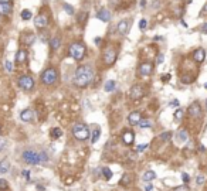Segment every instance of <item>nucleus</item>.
Wrapping results in <instances>:
<instances>
[{
	"label": "nucleus",
	"mask_w": 207,
	"mask_h": 191,
	"mask_svg": "<svg viewBox=\"0 0 207 191\" xmlns=\"http://www.w3.org/2000/svg\"><path fill=\"white\" fill-rule=\"evenodd\" d=\"M94 78V71L90 65H81L78 67L74 72V77H72V82L75 86L78 88H85L91 84V81Z\"/></svg>",
	"instance_id": "obj_1"
},
{
	"label": "nucleus",
	"mask_w": 207,
	"mask_h": 191,
	"mask_svg": "<svg viewBox=\"0 0 207 191\" xmlns=\"http://www.w3.org/2000/svg\"><path fill=\"white\" fill-rule=\"evenodd\" d=\"M21 158L26 164L30 166H37V164H44L50 161V157L46 152L43 150H34V149H27L24 150L21 154Z\"/></svg>",
	"instance_id": "obj_2"
},
{
	"label": "nucleus",
	"mask_w": 207,
	"mask_h": 191,
	"mask_svg": "<svg viewBox=\"0 0 207 191\" xmlns=\"http://www.w3.org/2000/svg\"><path fill=\"white\" fill-rule=\"evenodd\" d=\"M72 135H74V137H75L77 140H81V142H82V140L90 139L91 132L87 125H84V123H77V125H74V127H72Z\"/></svg>",
	"instance_id": "obj_3"
},
{
	"label": "nucleus",
	"mask_w": 207,
	"mask_h": 191,
	"mask_svg": "<svg viewBox=\"0 0 207 191\" xmlns=\"http://www.w3.org/2000/svg\"><path fill=\"white\" fill-rule=\"evenodd\" d=\"M68 52H70V55L72 57L74 60L81 61L85 57L87 50H85V45L82 44V42H74V44H71V45H70Z\"/></svg>",
	"instance_id": "obj_4"
},
{
	"label": "nucleus",
	"mask_w": 207,
	"mask_h": 191,
	"mask_svg": "<svg viewBox=\"0 0 207 191\" xmlns=\"http://www.w3.org/2000/svg\"><path fill=\"white\" fill-rule=\"evenodd\" d=\"M58 78V74H57L56 68H47L41 74V82L44 85H53Z\"/></svg>",
	"instance_id": "obj_5"
},
{
	"label": "nucleus",
	"mask_w": 207,
	"mask_h": 191,
	"mask_svg": "<svg viewBox=\"0 0 207 191\" xmlns=\"http://www.w3.org/2000/svg\"><path fill=\"white\" fill-rule=\"evenodd\" d=\"M19 85L20 88L24 89V91H31L34 88V79L30 77V75H21L19 78Z\"/></svg>",
	"instance_id": "obj_6"
},
{
	"label": "nucleus",
	"mask_w": 207,
	"mask_h": 191,
	"mask_svg": "<svg viewBox=\"0 0 207 191\" xmlns=\"http://www.w3.org/2000/svg\"><path fill=\"white\" fill-rule=\"evenodd\" d=\"M116 60V51L113 50L112 47H109L107 51L104 52V62L107 64V65H112L113 62Z\"/></svg>",
	"instance_id": "obj_7"
},
{
	"label": "nucleus",
	"mask_w": 207,
	"mask_h": 191,
	"mask_svg": "<svg viewBox=\"0 0 207 191\" xmlns=\"http://www.w3.org/2000/svg\"><path fill=\"white\" fill-rule=\"evenodd\" d=\"M143 95H145V91H143V88H142L141 85H133L131 88L129 96H131V99H133V101H139Z\"/></svg>",
	"instance_id": "obj_8"
},
{
	"label": "nucleus",
	"mask_w": 207,
	"mask_h": 191,
	"mask_svg": "<svg viewBox=\"0 0 207 191\" xmlns=\"http://www.w3.org/2000/svg\"><path fill=\"white\" fill-rule=\"evenodd\" d=\"M187 113L190 115L192 117H200L202 116V106H200V103L199 102H193L187 109Z\"/></svg>",
	"instance_id": "obj_9"
},
{
	"label": "nucleus",
	"mask_w": 207,
	"mask_h": 191,
	"mask_svg": "<svg viewBox=\"0 0 207 191\" xmlns=\"http://www.w3.org/2000/svg\"><path fill=\"white\" fill-rule=\"evenodd\" d=\"M34 24H36V27L37 28H46L47 27V24H48L47 16H44V14H38V16H36Z\"/></svg>",
	"instance_id": "obj_10"
},
{
	"label": "nucleus",
	"mask_w": 207,
	"mask_h": 191,
	"mask_svg": "<svg viewBox=\"0 0 207 191\" xmlns=\"http://www.w3.org/2000/svg\"><path fill=\"white\" fill-rule=\"evenodd\" d=\"M152 71H153V65H152L151 62H143L139 67V74L142 77H149L152 74Z\"/></svg>",
	"instance_id": "obj_11"
},
{
	"label": "nucleus",
	"mask_w": 207,
	"mask_h": 191,
	"mask_svg": "<svg viewBox=\"0 0 207 191\" xmlns=\"http://www.w3.org/2000/svg\"><path fill=\"white\" fill-rule=\"evenodd\" d=\"M129 27H131V21L129 20H122L121 23L118 24V31H119V34L125 36L129 31Z\"/></svg>",
	"instance_id": "obj_12"
},
{
	"label": "nucleus",
	"mask_w": 207,
	"mask_h": 191,
	"mask_svg": "<svg viewBox=\"0 0 207 191\" xmlns=\"http://www.w3.org/2000/svg\"><path fill=\"white\" fill-rule=\"evenodd\" d=\"M142 121L141 117V112H138V111H135V112L129 113V116H128V122L131 123V125H139V122Z\"/></svg>",
	"instance_id": "obj_13"
},
{
	"label": "nucleus",
	"mask_w": 207,
	"mask_h": 191,
	"mask_svg": "<svg viewBox=\"0 0 207 191\" xmlns=\"http://www.w3.org/2000/svg\"><path fill=\"white\" fill-rule=\"evenodd\" d=\"M34 40H36V36H34V34H24V36H21V38H20L21 44H23V45H26V47L33 45Z\"/></svg>",
	"instance_id": "obj_14"
},
{
	"label": "nucleus",
	"mask_w": 207,
	"mask_h": 191,
	"mask_svg": "<svg viewBox=\"0 0 207 191\" xmlns=\"http://www.w3.org/2000/svg\"><path fill=\"white\" fill-rule=\"evenodd\" d=\"M204 58H206V51H204L203 48H197V50L193 52V60L196 61V62H203Z\"/></svg>",
	"instance_id": "obj_15"
},
{
	"label": "nucleus",
	"mask_w": 207,
	"mask_h": 191,
	"mask_svg": "<svg viewBox=\"0 0 207 191\" xmlns=\"http://www.w3.org/2000/svg\"><path fill=\"white\" fill-rule=\"evenodd\" d=\"M13 10L11 3H0V16H9Z\"/></svg>",
	"instance_id": "obj_16"
},
{
	"label": "nucleus",
	"mask_w": 207,
	"mask_h": 191,
	"mask_svg": "<svg viewBox=\"0 0 207 191\" xmlns=\"http://www.w3.org/2000/svg\"><path fill=\"white\" fill-rule=\"evenodd\" d=\"M33 116H34V113L31 109H24V111L20 112V119L23 122H30L33 119Z\"/></svg>",
	"instance_id": "obj_17"
},
{
	"label": "nucleus",
	"mask_w": 207,
	"mask_h": 191,
	"mask_svg": "<svg viewBox=\"0 0 207 191\" xmlns=\"http://www.w3.org/2000/svg\"><path fill=\"white\" fill-rule=\"evenodd\" d=\"M187 139H189L187 130L182 129V130H179L176 133V142H177V143H184V142H187Z\"/></svg>",
	"instance_id": "obj_18"
},
{
	"label": "nucleus",
	"mask_w": 207,
	"mask_h": 191,
	"mask_svg": "<svg viewBox=\"0 0 207 191\" xmlns=\"http://www.w3.org/2000/svg\"><path fill=\"white\" fill-rule=\"evenodd\" d=\"M133 139H135V135H133L131 130L123 132L122 140H123V143H125V145H132V143H133Z\"/></svg>",
	"instance_id": "obj_19"
},
{
	"label": "nucleus",
	"mask_w": 207,
	"mask_h": 191,
	"mask_svg": "<svg viewBox=\"0 0 207 191\" xmlns=\"http://www.w3.org/2000/svg\"><path fill=\"white\" fill-rule=\"evenodd\" d=\"M26 60H27V52L24 51V50L17 51V54H16V62L17 64H23V62H26Z\"/></svg>",
	"instance_id": "obj_20"
},
{
	"label": "nucleus",
	"mask_w": 207,
	"mask_h": 191,
	"mask_svg": "<svg viewBox=\"0 0 207 191\" xmlns=\"http://www.w3.org/2000/svg\"><path fill=\"white\" fill-rule=\"evenodd\" d=\"M10 170V161L7 158H3L0 161V174H6Z\"/></svg>",
	"instance_id": "obj_21"
},
{
	"label": "nucleus",
	"mask_w": 207,
	"mask_h": 191,
	"mask_svg": "<svg viewBox=\"0 0 207 191\" xmlns=\"http://www.w3.org/2000/svg\"><path fill=\"white\" fill-rule=\"evenodd\" d=\"M143 181L145 183H151L152 180H155L156 178V173L155 171H152V170H148V171L143 173Z\"/></svg>",
	"instance_id": "obj_22"
},
{
	"label": "nucleus",
	"mask_w": 207,
	"mask_h": 191,
	"mask_svg": "<svg viewBox=\"0 0 207 191\" xmlns=\"http://www.w3.org/2000/svg\"><path fill=\"white\" fill-rule=\"evenodd\" d=\"M97 17H98L101 21H108L109 20V17H111V13H109L108 10H99V13L97 14Z\"/></svg>",
	"instance_id": "obj_23"
},
{
	"label": "nucleus",
	"mask_w": 207,
	"mask_h": 191,
	"mask_svg": "<svg viewBox=\"0 0 207 191\" xmlns=\"http://www.w3.org/2000/svg\"><path fill=\"white\" fill-rule=\"evenodd\" d=\"M60 44H61L60 37H54L50 40V48H51V50H58V48H60Z\"/></svg>",
	"instance_id": "obj_24"
},
{
	"label": "nucleus",
	"mask_w": 207,
	"mask_h": 191,
	"mask_svg": "<svg viewBox=\"0 0 207 191\" xmlns=\"http://www.w3.org/2000/svg\"><path fill=\"white\" fill-rule=\"evenodd\" d=\"M99 135H101V129L99 127H95L94 130H92V133H91V143H97V140L99 139Z\"/></svg>",
	"instance_id": "obj_25"
},
{
	"label": "nucleus",
	"mask_w": 207,
	"mask_h": 191,
	"mask_svg": "<svg viewBox=\"0 0 207 191\" xmlns=\"http://www.w3.org/2000/svg\"><path fill=\"white\" fill-rule=\"evenodd\" d=\"M132 183V176L131 174H123L122 178H121V186H129Z\"/></svg>",
	"instance_id": "obj_26"
},
{
	"label": "nucleus",
	"mask_w": 207,
	"mask_h": 191,
	"mask_svg": "<svg viewBox=\"0 0 207 191\" xmlns=\"http://www.w3.org/2000/svg\"><path fill=\"white\" fill-rule=\"evenodd\" d=\"M62 136V130L60 127H53L51 129V137L53 139H60Z\"/></svg>",
	"instance_id": "obj_27"
},
{
	"label": "nucleus",
	"mask_w": 207,
	"mask_h": 191,
	"mask_svg": "<svg viewBox=\"0 0 207 191\" xmlns=\"http://www.w3.org/2000/svg\"><path fill=\"white\" fill-rule=\"evenodd\" d=\"M115 81H112V79H109V81H107V84H105V91L107 92H112L113 89H115Z\"/></svg>",
	"instance_id": "obj_28"
},
{
	"label": "nucleus",
	"mask_w": 207,
	"mask_h": 191,
	"mask_svg": "<svg viewBox=\"0 0 207 191\" xmlns=\"http://www.w3.org/2000/svg\"><path fill=\"white\" fill-rule=\"evenodd\" d=\"M138 126H139V127H142V129H149V127H152V122L148 121V119H142Z\"/></svg>",
	"instance_id": "obj_29"
},
{
	"label": "nucleus",
	"mask_w": 207,
	"mask_h": 191,
	"mask_svg": "<svg viewBox=\"0 0 207 191\" xmlns=\"http://www.w3.org/2000/svg\"><path fill=\"white\" fill-rule=\"evenodd\" d=\"M101 171H102V174H104V177L107 178V180H109V178L112 177V171H111V170H109L108 167H104L102 170H101Z\"/></svg>",
	"instance_id": "obj_30"
},
{
	"label": "nucleus",
	"mask_w": 207,
	"mask_h": 191,
	"mask_svg": "<svg viewBox=\"0 0 207 191\" xmlns=\"http://www.w3.org/2000/svg\"><path fill=\"white\" fill-rule=\"evenodd\" d=\"M21 19L23 20H30L31 19V11H30V10H23V11H21Z\"/></svg>",
	"instance_id": "obj_31"
},
{
	"label": "nucleus",
	"mask_w": 207,
	"mask_h": 191,
	"mask_svg": "<svg viewBox=\"0 0 207 191\" xmlns=\"http://www.w3.org/2000/svg\"><path fill=\"white\" fill-rule=\"evenodd\" d=\"M194 79H193V77H190V75H184V77H182V82L183 84H192Z\"/></svg>",
	"instance_id": "obj_32"
},
{
	"label": "nucleus",
	"mask_w": 207,
	"mask_h": 191,
	"mask_svg": "<svg viewBox=\"0 0 207 191\" xmlns=\"http://www.w3.org/2000/svg\"><path fill=\"white\" fill-rule=\"evenodd\" d=\"M170 137H172V132H163V133L160 135V140H163V142L169 140Z\"/></svg>",
	"instance_id": "obj_33"
},
{
	"label": "nucleus",
	"mask_w": 207,
	"mask_h": 191,
	"mask_svg": "<svg viewBox=\"0 0 207 191\" xmlns=\"http://www.w3.org/2000/svg\"><path fill=\"white\" fill-rule=\"evenodd\" d=\"M7 187H9L7 180H5V178H0V190H7Z\"/></svg>",
	"instance_id": "obj_34"
},
{
	"label": "nucleus",
	"mask_w": 207,
	"mask_h": 191,
	"mask_svg": "<svg viewBox=\"0 0 207 191\" xmlns=\"http://www.w3.org/2000/svg\"><path fill=\"white\" fill-rule=\"evenodd\" d=\"M5 67H6V71H7V72H13V62H10V61H6V62H5Z\"/></svg>",
	"instance_id": "obj_35"
},
{
	"label": "nucleus",
	"mask_w": 207,
	"mask_h": 191,
	"mask_svg": "<svg viewBox=\"0 0 207 191\" xmlns=\"http://www.w3.org/2000/svg\"><path fill=\"white\" fill-rule=\"evenodd\" d=\"M182 117H183V111H182V109H177V111L174 112V119L179 121V119H182Z\"/></svg>",
	"instance_id": "obj_36"
},
{
	"label": "nucleus",
	"mask_w": 207,
	"mask_h": 191,
	"mask_svg": "<svg viewBox=\"0 0 207 191\" xmlns=\"http://www.w3.org/2000/svg\"><path fill=\"white\" fill-rule=\"evenodd\" d=\"M174 191H190V188H189L187 184H183V186H179L174 188Z\"/></svg>",
	"instance_id": "obj_37"
},
{
	"label": "nucleus",
	"mask_w": 207,
	"mask_h": 191,
	"mask_svg": "<svg viewBox=\"0 0 207 191\" xmlns=\"http://www.w3.org/2000/svg\"><path fill=\"white\" fill-rule=\"evenodd\" d=\"M148 147H149L148 145H138L136 146V152H138V153H142V152H145Z\"/></svg>",
	"instance_id": "obj_38"
},
{
	"label": "nucleus",
	"mask_w": 207,
	"mask_h": 191,
	"mask_svg": "<svg viewBox=\"0 0 207 191\" xmlns=\"http://www.w3.org/2000/svg\"><path fill=\"white\" fill-rule=\"evenodd\" d=\"M182 178H183V183L184 184H187L190 181V176H189L187 173H182Z\"/></svg>",
	"instance_id": "obj_39"
},
{
	"label": "nucleus",
	"mask_w": 207,
	"mask_h": 191,
	"mask_svg": "<svg viewBox=\"0 0 207 191\" xmlns=\"http://www.w3.org/2000/svg\"><path fill=\"white\" fill-rule=\"evenodd\" d=\"M85 17H87V13L85 11H81V14H80V17H78V23H84L85 21Z\"/></svg>",
	"instance_id": "obj_40"
},
{
	"label": "nucleus",
	"mask_w": 207,
	"mask_h": 191,
	"mask_svg": "<svg viewBox=\"0 0 207 191\" xmlns=\"http://www.w3.org/2000/svg\"><path fill=\"white\" fill-rule=\"evenodd\" d=\"M64 10H65L68 14H74V9H72L70 5H64Z\"/></svg>",
	"instance_id": "obj_41"
},
{
	"label": "nucleus",
	"mask_w": 207,
	"mask_h": 191,
	"mask_svg": "<svg viewBox=\"0 0 207 191\" xmlns=\"http://www.w3.org/2000/svg\"><path fill=\"white\" fill-rule=\"evenodd\" d=\"M146 26H148V21H146L145 19H142V20H141V23H139V28H141V30H145Z\"/></svg>",
	"instance_id": "obj_42"
},
{
	"label": "nucleus",
	"mask_w": 207,
	"mask_h": 191,
	"mask_svg": "<svg viewBox=\"0 0 207 191\" xmlns=\"http://www.w3.org/2000/svg\"><path fill=\"white\" fill-rule=\"evenodd\" d=\"M6 145H7V142L5 139H0V152H3L6 149Z\"/></svg>",
	"instance_id": "obj_43"
},
{
	"label": "nucleus",
	"mask_w": 207,
	"mask_h": 191,
	"mask_svg": "<svg viewBox=\"0 0 207 191\" xmlns=\"http://www.w3.org/2000/svg\"><path fill=\"white\" fill-rule=\"evenodd\" d=\"M204 180H206V178H204V176H197V178H196V183H197L199 186H202L203 183H204Z\"/></svg>",
	"instance_id": "obj_44"
},
{
	"label": "nucleus",
	"mask_w": 207,
	"mask_h": 191,
	"mask_svg": "<svg viewBox=\"0 0 207 191\" xmlns=\"http://www.w3.org/2000/svg\"><path fill=\"white\" fill-rule=\"evenodd\" d=\"M179 105H180V102L177 101V99H173V101L170 102V106H173V108H177Z\"/></svg>",
	"instance_id": "obj_45"
},
{
	"label": "nucleus",
	"mask_w": 207,
	"mask_h": 191,
	"mask_svg": "<svg viewBox=\"0 0 207 191\" xmlns=\"http://www.w3.org/2000/svg\"><path fill=\"white\" fill-rule=\"evenodd\" d=\"M145 191H153V186H152L151 183H146V186H145Z\"/></svg>",
	"instance_id": "obj_46"
},
{
	"label": "nucleus",
	"mask_w": 207,
	"mask_h": 191,
	"mask_svg": "<svg viewBox=\"0 0 207 191\" xmlns=\"http://www.w3.org/2000/svg\"><path fill=\"white\" fill-rule=\"evenodd\" d=\"M41 40L43 41H47L48 40V33H43L41 34Z\"/></svg>",
	"instance_id": "obj_47"
},
{
	"label": "nucleus",
	"mask_w": 207,
	"mask_h": 191,
	"mask_svg": "<svg viewBox=\"0 0 207 191\" xmlns=\"http://www.w3.org/2000/svg\"><path fill=\"white\" fill-rule=\"evenodd\" d=\"M163 60H165V57L162 55V54H159V58H158V64H162V62H163Z\"/></svg>",
	"instance_id": "obj_48"
},
{
	"label": "nucleus",
	"mask_w": 207,
	"mask_h": 191,
	"mask_svg": "<svg viewBox=\"0 0 207 191\" xmlns=\"http://www.w3.org/2000/svg\"><path fill=\"white\" fill-rule=\"evenodd\" d=\"M169 79H170V75H163V77H162V81H163V82H167Z\"/></svg>",
	"instance_id": "obj_49"
},
{
	"label": "nucleus",
	"mask_w": 207,
	"mask_h": 191,
	"mask_svg": "<svg viewBox=\"0 0 207 191\" xmlns=\"http://www.w3.org/2000/svg\"><path fill=\"white\" fill-rule=\"evenodd\" d=\"M202 31H203L204 34H207V23H204V24L202 26Z\"/></svg>",
	"instance_id": "obj_50"
},
{
	"label": "nucleus",
	"mask_w": 207,
	"mask_h": 191,
	"mask_svg": "<svg viewBox=\"0 0 207 191\" xmlns=\"http://www.w3.org/2000/svg\"><path fill=\"white\" fill-rule=\"evenodd\" d=\"M204 150H206V147H204L203 145H200V152H204Z\"/></svg>",
	"instance_id": "obj_51"
},
{
	"label": "nucleus",
	"mask_w": 207,
	"mask_h": 191,
	"mask_svg": "<svg viewBox=\"0 0 207 191\" xmlns=\"http://www.w3.org/2000/svg\"><path fill=\"white\" fill-rule=\"evenodd\" d=\"M182 24H183V27H187V23H186L184 20H182Z\"/></svg>",
	"instance_id": "obj_52"
},
{
	"label": "nucleus",
	"mask_w": 207,
	"mask_h": 191,
	"mask_svg": "<svg viewBox=\"0 0 207 191\" xmlns=\"http://www.w3.org/2000/svg\"><path fill=\"white\" fill-rule=\"evenodd\" d=\"M10 0H0V3H9Z\"/></svg>",
	"instance_id": "obj_53"
},
{
	"label": "nucleus",
	"mask_w": 207,
	"mask_h": 191,
	"mask_svg": "<svg viewBox=\"0 0 207 191\" xmlns=\"http://www.w3.org/2000/svg\"><path fill=\"white\" fill-rule=\"evenodd\" d=\"M204 88H206V89H207V82H206V84H204Z\"/></svg>",
	"instance_id": "obj_54"
},
{
	"label": "nucleus",
	"mask_w": 207,
	"mask_h": 191,
	"mask_svg": "<svg viewBox=\"0 0 207 191\" xmlns=\"http://www.w3.org/2000/svg\"><path fill=\"white\" fill-rule=\"evenodd\" d=\"M206 106H207V101H206Z\"/></svg>",
	"instance_id": "obj_55"
},
{
	"label": "nucleus",
	"mask_w": 207,
	"mask_h": 191,
	"mask_svg": "<svg viewBox=\"0 0 207 191\" xmlns=\"http://www.w3.org/2000/svg\"><path fill=\"white\" fill-rule=\"evenodd\" d=\"M0 133H2V130H0Z\"/></svg>",
	"instance_id": "obj_56"
}]
</instances>
